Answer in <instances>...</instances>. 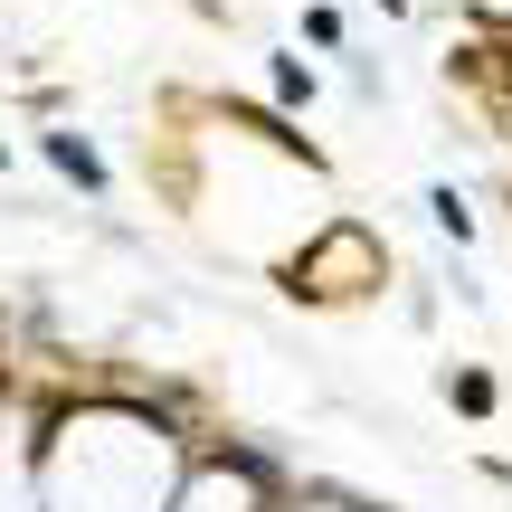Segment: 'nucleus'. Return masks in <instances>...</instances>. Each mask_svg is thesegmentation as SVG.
Instances as JSON below:
<instances>
[{
    "mask_svg": "<svg viewBox=\"0 0 512 512\" xmlns=\"http://www.w3.org/2000/svg\"><path fill=\"white\" fill-rule=\"evenodd\" d=\"M380 266H389L380 238L342 219V228H323V238H313V247L285 266V285H294V294H313V304H351V294H370V285H380Z\"/></svg>",
    "mask_w": 512,
    "mask_h": 512,
    "instance_id": "1",
    "label": "nucleus"
},
{
    "mask_svg": "<svg viewBox=\"0 0 512 512\" xmlns=\"http://www.w3.org/2000/svg\"><path fill=\"white\" fill-rule=\"evenodd\" d=\"M48 152H57V171H76V181H105V171H95V152H86V143H76V133H57V143H48Z\"/></svg>",
    "mask_w": 512,
    "mask_h": 512,
    "instance_id": "2",
    "label": "nucleus"
}]
</instances>
